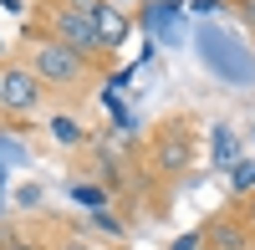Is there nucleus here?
<instances>
[{"label":"nucleus","instance_id":"1a4fd4ad","mask_svg":"<svg viewBox=\"0 0 255 250\" xmlns=\"http://www.w3.org/2000/svg\"><path fill=\"white\" fill-rule=\"evenodd\" d=\"M51 245L56 250H102V245H92L82 230H72V225H61V220H51Z\"/></svg>","mask_w":255,"mask_h":250},{"label":"nucleus","instance_id":"f257e3e1","mask_svg":"<svg viewBox=\"0 0 255 250\" xmlns=\"http://www.w3.org/2000/svg\"><path fill=\"white\" fill-rule=\"evenodd\" d=\"M138 184L153 194V215H168L174 199L199 169V118L194 113H168L148 128L143 148H138Z\"/></svg>","mask_w":255,"mask_h":250},{"label":"nucleus","instance_id":"7ed1b4c3","mask_svg":"<svg viewBox=\"0 0 255 250\" xmlns=\"http://www.w3.org/2000/svg\"><path fill=\"white\" fill-rule=\"evenodd\" d=\"M26 20H36L41 31H51L61 46H72V51L87 61V67H92L102 82H108V72L118 67V51L108 46V41H102V31L92 26V15L82 10L77 0H36Z\"/></svg>","mask_w":255,"mask_h":250},{"label":"nucleus","instance_id":"20e7f679","mask_svg":"<svg viewBox=\"0 0 255 250\" xmlns=\"http://www.w3.org/2000/svg\"><path fill=\"white\" fill-rule=\"evenodd\" d=\"M46 102H51V87L26 67V56L0 61V118L15 123V133H20V123H31Z\"/></svg>","mask_w":255,"mask_h":250},{"label":"nucleus","instance_id":"39448f33","mask_svg":"<svg viewBox=\"0 0 255 250\" xmlns=\"http://www.w3.org/2000/svg\"><path fill=\"white\" fill-rule=\"evenodd\" d=\"M199 240H204V250H255V230L245 225L235 199H225L220 210H209L199 220Z\"/></svg>","mask_w":255,"mask_h":250},{"label":"nucleus","instance_id":"0eeeda50","mask_svg":"<svg viewBox=\"0 0 255 250\" xmlns=\"http://www.w3.org/2000/svg\"><path fill=\"white\" fill-rule=\"evenodd\" d=\"M92 26L102 31V41H108L113 51H123V46H128V36H133V26H138V20H128V15H123V10H113V5H97V10H92Z\"/></svg>","mask_w":255,"mask_h":250},{"label":"nucleus","instance_id":"9d476101","mask_svg":"<svg viewBox=\"0 0 255 250\" xmlns=\"http://www.w3.org/2000/svg\"><path fill=\"white\" fill-rule=\"evenodd\" d=\"M102 5H113V10H123L128 20H138V15H143V5H148V0H102Z\"/></svg>","mask_w":255,"mask_h":250},{"label":"nucleus","instance_id":"f03ea898","mask_svg":"<svg viewBox=\"0 0 255 250\" xmlns=\"http://www.w3.org/2000/svg\"><path fill=\"white\" fill-rule=\"evenodd\" d=\"M20 56H26V67L51 87V102H61V113L87 108L92 92H97V82H102L72 46H61V41H56L51 31H41L36 20L20 26Z\"/></svg>","mask_w":255,"mask_h":250},{"label":"nucleus","instance_id":"9b49d317","mask_svg":"<svg viewBox=\"0 0 255 250\" xmlns=\"http://www.w3.org/2000/svg\"><path fill=\"white\" fill-rule=\"evenodd\" d=\"M230 5H235V15L250 26V36H255V0H230Z\"/></svg>","mask_w":255,"mask_h":250},{"label":"nucleus","instance_id":"423d86ee","mask_svg":"<svg viewBox=\"0 0 255 250\" xmlns=\"http://www.w3.org/2000/svg\"><path fill=\"white\" fill-rule=\"evenodd\" d=\"M0 250H51V220L41 225H20V220H0Z\"/></svg>","mask_w":255,"mask_h":250},{"label":"nucleus","instance_id":"f8f14e48","mask_svg":"<svg viewBox=\"0 0 255 250\" xmlns=\"http://www.w3.org/2000/svg\"><path fill=\"white\" fill-rule=\"evenodd\" d=\"M235 204H240V215H245V225L255 230V189H250V194H235Z\"/></svg>","mask_w":255,"mask_h":250},{"label":"nucleus","instance_id":"ddd939ff","mask_svg":"<svg viewBox=\"0 0 255 250\" xmlns=\"http://www.w3.org/2000/svg\"><path fill=\"white\" fill-rule=\"evenodd\" d=\"M51 250H56V245H51Z\"/></svg>","mask_w":255,"mask_h":250},{"label":"nucleus","instance_id":"6e6552de","mask_svg":"<svg viewBox=\"0 0 255 250\" xmlns=\"http://www.w3.org/2000/svg\"><path fill=\"white\" fill-rule=\"evenodd\" d=\"M51 138L61 143V148H87V143H92V133L82 128L77 113H56V118H51Z\"/></svg>","mask_w":255,"mask_h":250}]
</instances>
